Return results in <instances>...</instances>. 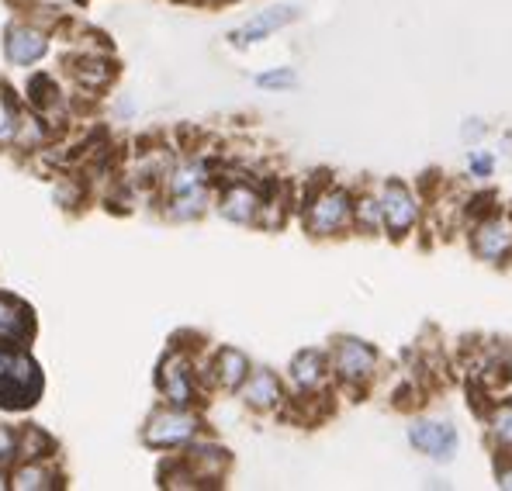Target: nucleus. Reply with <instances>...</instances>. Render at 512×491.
<instances>
[{
	"instance_id": "obj_1",
	"label": "nucleus",
	"mask_w": 512,
	"mask_h": 491,
	"mask_svg": "<svg viewBox=\"0 0 512 491\" xmlns=\"http://www.w3.org/2000/svg\"><path fill=\"white\" fill-rule=\"evenodd\" d=\"M42 395V374L28 357L0 353V405L4 409H28Z\"/></svg>"
},
{
	"instance_id": "obj_2",
	"label": "nucleus",
	"mask_w": 512,
	"mask_h": 491,
	"mask_svg": "<svg viewBox=\"0 0 512 491\" xmlns=\"http://www.w3.org/2000/svg\"><path fill=\"white\" fill-rule=\"evenodd\" d=\"M346 218H350V198L343 191H326L308 205L305 222L315 236H329V232L343 229Z\"/></svg>"
},
{
	"instance_id": "obj_3",
	"label": "nucleus",
	"mask_w": 512,
	"mask_h": 491,
	"mask_svg": "<svg viewBox=\"0 0 512 491\" xmlns=\"http://www.w3.org/2000/svg\"><path fill=\"white\" fill-rule=\"evenodd\" d=\"M198 422L184 412H160L149 419V429H146V443L153 447H173V443H184L194 436Z\"/></svg>"
},
{
	"instance_id": "obj_4",
	"label": "nucleus",
	"mask_w": 512,
	"mask_h": 491,
	"mask_svg": "<svg viewBox=\"0 0 512 491\" xmlns=\"http://www.w3.org/2000/svg\"><path fill=\"white\" fill-rule=\"evenodd\" d=\"M381 208H384V222H388V229L395 232V236H402V232L412 229V222H416V201H412V194L405 191L402 184L384 187Z\"/></svg>"
},
{
	"instance_id": "obj_5",
	"label": "nucleus",
	"mask_w": 512,
	"mask_h": 491,
	"mask_svg": "<svg viewBox=\"0 0 512 491\" xmlns=\"http://www.w3.org/2000/svg\"><path fill=\"white\" fill-rule=\"evenodd\" d=\"M288 21H295V7H270V11L256 14L253 21H246L239 32H232L229 39L232 45H253L260 39H267L270 32H277V28H284Z\"/></svg>"
},
{
	"instance_id": "obj_6",
	"label": "nucleus",
	"mask_w": 512,
	"mask_h": 491,
	"mask_svg": "<svg viewBox=\"0 0 512 491\" xmlns=\"http://www.w3.org/2000/svg\"><path fill=\"white\" fill-rule=\"evenodd\" d=\"M409 436L419 450L433 453V457H450L457 447V433L447 426V422H416Z\"/></svg>"
},
{
	"instance_id": "obj_7",
	"label": "nucleus",
	"mask_w": 512,
	"mask_h": 491,
	"mask_svg": "<svg viewBox=\"0 0 512 491\" xmlns=\"http://www.w3.org/2000/svg\"><path fill=\"white\" fill-rule=\"evenodd\" d=\"M336 370L346 381H364L374 370V350L367 343H357V339H346L336 350Z\"/></svg>"
},
{
	"instance_id": "obj_8",
	"label": "nucleus",
	"mask_w": 512,
	"mask_h": 491,
	"mask_svg": "<svg viewBox=\"0 0 512 491\" xmlns=\"http://www.w3.org/2000/svg\"><path fill=\"white\" fill-rule=\"evenodd\" d=\"M474 249H478V256H485V260L499 263L506 260V253L512 249V229L506 222H485L478 232H474Z\"/></svg>"
},
{
	"instance_id": "obj_9",
	"label": "nucleus",
	"mask_w": 512,
	"mask_h": 491,
	"mask_svg": "<svg viewBox=\"0 0 512 491\" xmlns=\"http://www.w3.org/2000/svg\"><path fill=\"white\" fill-rule=\"evenodd\" d=\"M160 388L173 405H187L191 402V370H187L184 357H170L160 367Z\"/></svg>"
},
{
	"instance_id": "obj_10",
	"label": "nucleus",
	"mask_w": 512,
	"mask_h": 491,
	"mask_svg": "<svg viewBox=\"0 0 512 491\" xmlns=\"http://www.w3.org/2000/svg\"><path fill=\"white\" fill-rule=\"evenodd\" d=\"M42 56H45V39L35 32V28L14 25L11 32H7V59H11V63L28 66Z\"/></svg>"
},
{
	"instance_id": "obj_11",
	"label": "nucleus",
	"mask_w": 512,
	"mask_h": 491,
	"mask_svg": "<svg viewBox=\"0 0 512 491\" xmlns=\"http://www.w3.org/2000/svg\"><path fill=\"white\" fill-rule=\"evenodd\" d=\"M32 332V312L21 301L0 298V339L7 343H21Z\"/></svg>"
},
{
	"instance_id": "obj_12",
	"label": "nucleus",
	"mask_w": 512,
	"mask_h": 491,
	"mask_svg": "<svg viewBox=\"0 0 512 491\" xmlns=\"http://www.w3.org/2000/svg\"><path fill=\"white\" fill-rule=\"evenodd\" d=\"M256 208H260V198H256L250 187H232L222 198V215L232 218V222H250Z\"/></svg>"
},
{
	"instance_id": "obj_13",
	"label": "nucleus",
	"mask_w": 512,
	"mask_h": 491,
	"mask_svg": "<svg viewBox=\"0 0 512 491\" xmlns=\"http://www.w3.org/2000/svg\"><path fill=\"white\" fill-rule=\"evenodd\" d=\"M246 402L253 405V409H270V405L281 402V384H277L274 374H256L250 384H246Z\"/></svg>"
},
{
	"instance_id": "obj_14",
	"label": "nucleus",
	"mask_w": 512,
	"mask_h": 491,
	"mask_svg": "<svg viewBox=\"0 0 512 491\" xmlns=\"http://www.w3.org/2000/svg\"><path fill=\"white\" fill-rule=\"evenodd\" d=\"M215 370H218V381L225 384V388H239V384L246 381V357L236 350H222L215 360Z\"/></svg>"
},
{
	"instance_id": "obj_15",
	"label": "nucleus",
	"mask_w": 512,
	"mask_h": 491,
	"mask_svg": "<svg viewBox=\"0 0 512 491\" xmlns=\"http://www.w3.org/2000/svg\"><path fill=\"white\" fill-rule=\"evenodd\" d=\"M291 374H295L298 388H315L322 381V357L315 350L298 353L295 364H291Z\"/></svg>"
},
{
	"instance_id": "obj_16",
	"label": "nucleus",
	"mask_w": 512,
	"mask_h": 491,
	"mask_svg": "<svg viewBox=\"0 0 512 491\" xmlns=\"http://www.w3.org/2000/svg\"><path fill=\"white\" fill-rule=\"evenodd\" d=\"M77 80L84 83V87H104V83L111 80V66L108 63H94V59H87V63L77 66Z\"/></svg>"
},
{
	"instance_id": "obj_17",
	"label": "nucleus",
	"mask_w": 512,
	"mask_h": 491,
	"mask_svg": "<svg viewBox=\"0 0 512 491\" xmlns=\"http://www.w3.org/2000/svg\"><path fill=\"white\" fill-rule=\"evenodd\" d=\"M14 488H52V474L42 471V467H25L14 478Z\"/></svg>"
},
{
	"instance_id": "obj_18",
	"label": "nucleus",
	"mask_w": 512,
	"mask_h": 491,
	"mask_svg": "<svg viewBox=\"0 0 512 491\" xmlns=\"http://www.w3.org/2000/svg\"><path fill=\"white\" fill-rule=\"evenodd\" d=\"M492 433H495V440H499L502 447H512V405H506V409L495 412Z\"/></svg>"
},
{
	"instance_id": "obj_19",
	"label": "nucleus",
	"mask_w": 512,
	"mask_h": 491,
	"mask_svg": "<svg viewBox=\"0 0 512 491\" xmlns=\"http://www.w3.org/2000/svg\"><path fill=\"white\" fill-rule=\"evenodd\" d=\"M357 215H360V225L364 229H374V225L381 222V215H384V208H381V201H360V208H357Z\"/></svg>"
},
{
	"instance_id": "obj_20",
	"label": "nucleus",
	"mask_w": 512,
	"mask_h": 491,
	"mask_svg": "<svg viewBox=\"0 0 512 491\" xmlns=\"http://www.w3.org/2000/svg\"><path fill=\"white\" fill-rule=\"evenodd\" d=\"M14 135V111L7 104V97L0 94V142H7Z\"/></svg>"
},
{
	"instance_id": "obj_21",
	"label": "nucleus",
	"mask_w": 512,
	"mask_h": 491,
	"mask_svg": "<svg viewBox=\"0 0 512 491\" xmlns=\"http://www.w3.org/2000/svg\"><path fill=\"white\" fill-rule=\"evenodd\" d=\"M291 83H295V73H291V70L263 73V77H260V87H291Z\"/></svg>"
},
{
	"instance_id": "obj_22",
	"label": "nucleus",
	"mask_w": 512,
	"mask_h": 491,
	"mask_svg": "<svg viewBox=\"0 0 512 491\" xmlns=\"http://www.w3.org/2000/svg\"><path fill=\"white\" fill-rule=\"evenodd\" d=\"M11 457H14V436L7 429H0V464H7Z\"/></svg>"
},
{
	"instance_id": "obj_23",
	"label": "nucleus",
	"mask_w": 512,
	"mask_h": 491,
	"mask_svg": "<svg viewBox=\"0 0 512 491\" xmlns=\"http://www.w3.org/2000/svg\"><path fill=\"white\" fill-rule=\"evenodd\" d=\"M471 170L474 173H488V170H492V160H488V156H471Z\"/></svg>"
},
{
	"instance_id": "obj_24",
	"label": "nucleus",
	"mask_w": 512,
	"mask_h": 491,
	"mask_svg": "<svg viewBox=\"0 0 512 491\" xmlns=\"http://www.w3.org/2000/svg\"><path fill=\"white\" fill-rule=\"evenodd\" d=\"M502 488H512V471H502Z\"/></svg>"
}]
</instances>
